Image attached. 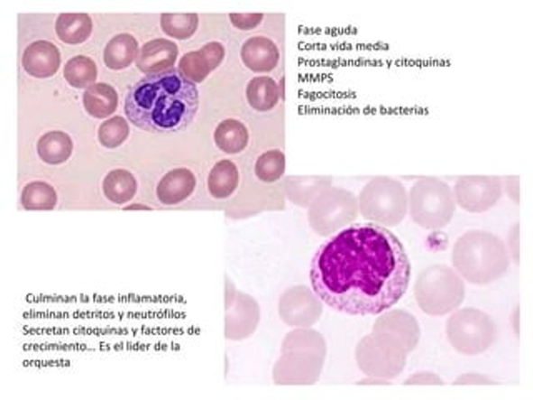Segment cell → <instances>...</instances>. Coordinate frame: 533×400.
I'll list each match as a JSON object with an SVG mask.
<instances>
[{"mask_svg":"<svg viewBox=\"0 0 533 400\" xmlns=\"http://www.w3.org/2000/svg\"><path fill=\"white\" fill-rule=\"evenodd\" d=\"M412 275L399 237L381 226H352L317 250L310 282L317 295L347 315H377L402 299Z\"/></svg>","mask_w":533,"mask_h":400,"instance_id":"6da1fadb","label":"cell"},{"mask_svg":"<svg viewBox=\"0 0 533 400\" xmlns=\"http://www.w3.org/2000/svg\"><path fill=\"white\" fill-rule=\"evenodd\" d=\"M198 106V88L177 69L143 77L125 96V114L132 124L155 134L187 129L196 119Z\"/></svg>","mask_w":533,"mask_h":400,"instance_id":"7a4b0ae2","label":"cell"},{"mask_svg":"<svg viewBox=\"0 0 533 400\" xmlns=\"http://www.w3.org/2000/svg\"><path fill=\"white\" fill-rule=\"evenodd\" d=\"M452 262L470 284H490L509 271V254L501 237L472 230L458 238Z\"/></svg>","mask_w":533,"mask_h":400,"instance_id":"3957f363","label":"cell"},{"mask_svg":"<svg viewBox=\"0 0 533 400\" xmlns=\"http://www.w3.org/2000/svg\"><path fill=\"white\" fill-rule=\"evenodd\" d=\"M454 214V192L444 181L436 177H425L412 187L410 216L420 228L427 230L446 228Z\"/></svg>","mask_w":533,"mask_h":400,"instance_id":"277c9868","label":"cell"},{"mask_svg":"<svg viewBox=\"0 0 533 400\" xmlns=\"http://www.w3.org/2000/svg\"><path fill=\"white\" fill-rule=\"evenodd\" d=\"M415 297L425 314H448L464 301V284L455 272L436 265L418 275Z\"/></svg>","mask_w":533,"mask_h":400,"instance_id":"5b68a950","label":"cell"},{"mask_svg":"<svg viewBox=\"0 0 533 400\" xmlns=\"http://www.w3.org/2000/svg\"><path fill=\"white\" fill-rule=\"evenodd\" d=\"M446 336L455 350L475 356L489 349L497 339V325L477 309H464L446 322Z\"/></svg>","mask_w":533,"mask_h":400,"instance_id":"8992f818","label":"cell"},{"mask_svg":"<svg viewBox=\"0 0 533 400\" xmlns=\"http://www.w3.org/2000/svg\"><path fill=\"white\" fill-rule=\"evenodd\" d=\"M501 194V179L468 175L455 184V200L468 212H485L499 202Z\"/></svg>","mask_w":533,"mask_h":400,"instance_id":"52a82bcc","label":"cell"},{"mask_svg":"<svg viewBox=\"0 0 533 400\" xmlns=\"http://www.w3.org/2000/svg\"><path fill=\"white\" fill-rule=\"evenodd\" d=\"M225 57V47L220 42H208L198 49L187 52L179 62V72L192 84H202L210 72L222 64Z\"/></svg>","mask_w":533,"mask_h":400,"instance_id":"ba28073f","label":"cell"},{"mask_svg":"<svg viewBox=\"0 0 533 400\" xmlns=\"http://www.w3.org/2000/svg\"><path fill=\"white\" fill-rule=\"evenodd\" d=\"M179 47L174 41L153 39L145 43L137 57V67L145 76H157L174 69Z\"/></svg>","mask_w":533,"mask_h":400,"instance_id":"9c48e42d","label":"cell"},{"mask_svg":"<svg viewBox=\"0 0 533 400\" xmlns=\"http://www.w3.org/2000/svg\"><path fill=\"white\" fill-rule=\"evenodd\" d=\"M240 57L244 65L252 72L267 74L279 64L280 51L269 37L253 35L242 45Z\"/></svg>","mask_w":533,"mask_h":400,"instance_id":"30bf717a","label":"cell"},{"mask_svg":"<svg viewBox=\"0 0 533 400\" xmlns=\"http://www.w3.org/2000/svg\"><path fill=\"white\" fill-rule=\"evenodd\" d=\"M23 70L37 79L54 76L60 67V51L47 41H35L27 45L23 55Z\"/></svg>","mask_w":533,"mask_h":400,"instance_id":"8fae6325","label":"cell"},{"mask_svg":"<svg viewBox=\"0 0 533 400\" xmlns=\"http://www.w3.org/2000/svg\"><path fill=\"white\" fill-rule=\"evenodd\" d=\"M196 173L187 167H177L163 175L157 185V199L163 206H177L194 194Z\"/></svg>","mask_w":533,"mask_h":400,"instance_id":"7c38bea8","label":"cell"},{"mask_svg":"<svg viewBox=\"0 0 533 400\" xmlns=\"http://www.w3.org/2000/svg\"><path fill=\"white\" fill-rule=\"evenodd\" d=\"M139 42L131 33H119L104 49V64L110 70H124L139 57Z\"/></svg>","mask_w":533,"mask_h":400,"instance_id":"4fadbf2b","label":"cell"},{"mask_svg":"<svg viewBox=\"0 0 533 400\" xmlns=\"http://www.w3.org/2000/svg\"><path fill=\"white\" fill-rule=\"evenodd\" d=\"M74 151V142L70 135L62 130H52L44 134L37 142V153L41 161L49 165H60L67 163Z\"/></svg>","mask_w":533,"mask_h":400,"instance_id":"5bb4252c","label":"cell"},{"mask_svg":"<svg viewBox=\"0 0 533 400\" xmlns=\"http://www.w3.org/2000/svg\"><path fill=\"white\" fill-rule=\"evenodd\" d=\"M240 173L237 165L232 161H218L208 172V192L214 199H229L237 191Z\"/></svg>","mask_w":533,"mask_h":400,"instance_id":"9a60e30c","label":"cell"},{"mask_svg":"<svg viewBox=\"0 0 533 400\" xmlns=\"http://www.w3.org/2000/svg\"><path fill=\"white\" fill-rule=\"evenodd\" d=\"M119 106L117 90L109 84L97 82L88 87L84 94V107L96 119H107Z\"/></svg>","mask_w":533,"mask_h":400,"instance_id":"2e32d148","label":"cell"},{"mask_svg":"<svg viewBox=\"0 0 533 400\" xmlns=\"http://www.w3.org/2000/svg\"><path fill=\"white\" fill-rule=\"evenodd\" d=\"M214 141L224 153H240L249 145V130L237 119L222 120L214 132Z\"/></svg>","mask_w":533,"mask_h":400,"instance_id":"e0dca14e","label":"cell"},{"mask_svg":"<svg viewBox=\"0 0 533 400\" xmlns=\"http://www.w3.org/2000/svg\"><path fill=\"white\" fill-rule=\"evenodd\" d=\"M92 19L87 14H60L55 22V33L59 39L69 45L84 43L92 33Z\"/></svg>","mask_w":533,"mask_h":400,"instance_id":"ac0fdd59","label":"cell"},{"mask_svg":"<svg viewBox=\"0 0 533 400\" xmlns=\"http://www.w3.org/2000/svg\"><path fill=\"white\" fill-rule=\"evenodd\" d=\"M102 191L112 204L124 206L131 202L137 194V181L131 171L125 169H115L106 175L102 182Z\"/></svg>","mask_w":533,"mask_h":400,"instance_id":"d6986e66","label":"cell"},{"mask_svg":"<svg viewBox=\"0 0 533 400\" xmlns=\"http://www.w3.org/2000/svg\"><path fill=\"white\" fill-rule=\"evenodd\" d=\"M247 100L253 110L269 112L279 104V87L272 77H253L247 86Z\"/></svg>","mask_w":533,"mask_h":400,"instance_id":"ffe728a7","label":"cell"},{"mask_svg":"<svg viewBox=\"0 0 533 400\" xmlns=\"http://www.w3.org/2000/svg\"><path fill=\"white\" fill-rule=\"evenodd\" d=\"M21 206L25 210H52L57 206V192L52 185L35 181L23 187Z\"/></svg>","mask_w":533,"mask_h":400,"instance_id":"44dd1931","label":"cell"},{"mask_svg":"<svg viewBox=\"0 0 533 400\" xmlns=\"http://www.w3.org/2000/svg\"><path fill=\"white\" fill-rule=\"evenodd\" d=\"M64 77L72 87L88 88L96 84L97 64L86 55H77L72 57L64 67Z\"/></svg>","mask_w":533,"mask_h":400,"instance_id":"7402d4cb","label":"cell"},{"mask_svg":"<svg viewBox=\"0 0 533 400\" xmlns=\"http://www.w3.org/2000/svg\"><path fill=\"white\" fill-rule=\"evenodd\" d=\"M163 33L177 41H187L197 33L198 15L197 14H163L161 17Z\"/></svg>","mask_w":533,"mask_h":400,"instance_id":"603a6c76","label":"cell"},{"mask_svg":"<svg viewBox=\"0 0 533 400\" xmlns=\"http://www.w3.org/2000/svg\"><path fill=\"white\" fill-rule=\"evenodd\" d=\"M285 173V153L282 151H269L262 153L255 163V175L262 182L272 184L280 181Z\"/></svg>","mask_w":533,"mask_h":400,"instance_id":"cb8c5ba5","label":"cell"},{"mask_svg":"<svg viewBox=\"0 0 533 400\" xmlns=\"http://www.w3.org/2000/svg\"><path fill=\"white\" fill-rule=\"evenodd\" d=\"M131 134V127L129 122L124 117H112V119L106 120L100 127H98V142L106 147V149H117L124 142L127 141Z\"/></svg>","mask_w":533,"mask_h":400,"instance_id":"d4e9b609","label":"cell"},{"mask_svg":"<svg viewBox=\"0 0 533 400\" xmlns=\"http://www.w3.org/2000/svg\"><path fill=\"white\" fill-rule=\"evenodd\" d=\"M263 21L262 14H230V22L239 31H252Z\"/></svg>","mask_w":533,"mask_h":400,"instance_id":"484cf974","label":"cell"}]
</instances>
